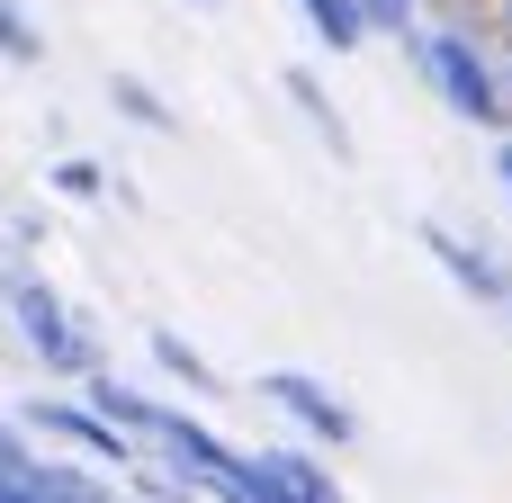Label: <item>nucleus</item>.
I'll list each match as a JSON object with an SVG mask.
<instances>
[{
  "instance_id": "nucleus-3",
  "label": "nucleus",
  "mask_w": 512,
  "mask_h": 503,
  "mask_svg": "<svg viewBox=\"0 0 512 503\" xmlns=\"http://www.w3.org/2000/svg\"><path fill=\"white\" fill-rule=\"evenodd\" d=\"M9 414H18L54 459H81V468H99V477H135V468H144V450H135L81 387H36V396H18Z\"/></svg>"
},
{
  "instance_id": "nucleus-6",
  "label": "nucleus",
  "mask_w": 512,
  "mask_h": 503,
  "mask_svg": "<svg viewBox=\"0 0 512 503\" xmlns=\"http://www.w3.org/2000/svg\"><path fill=\"white\" fill-rule=\"evenodd\" d=\"M243 468L270 486V503H342L333 459H324V450H306V441H261V450H243Z\"/></svg>"
},
{
  "instance_id": "nucleus-20",
  "label": "nucleus",
  "mask_w": 512,
  "mask_h": 503,
  "mask_svg": "<svg viewBox=\"0 0 512 503\" xmlns=\"http://www.w3.org/2000/svg\"><path fill=\"white\" fill-rule=\"evenodd\" d=\"M189 9H225V0H189Z\"/></svg>"
},
{
  "instance_id": "nucleus-13",
  "label": "nucleus",
  "mask_w": 512,
  "mask_h": 503,
  "mask_svg": "<svg viewBox=\"0 0 512 503\" xmlns=\"http://www.w3.org/2000/svg\"><path fill=\"white\" fill-rule=\"evenodd\" d=\"M117 495H126V503H207L180 468H162V459H144L135 477H117Z\"/></svg>"
},
{
  "instance_id": "nucleus-19",
  "label": "nucleus",
  "mask_w": 512,
  "mask_h": 503,
  "mask_svg": "<svg viewBox=\"0 0 512 503\" xmlns=\"http://www.w3.org/2000/svg\"><path fill=\"white\" fill-rule=\"evenodd\" d=\"M495 180H504V198H512V135L495 144Z\"/></svg>"
},
{
  "instance_id": "nucleus-12",
  "label": "nucleus",
  "mask_w": 512,
  "mask_h": 503,
  "mask_svg": "<svg viewBox=\"0 0 512 503\" xmlns=\"http://www.w3.org/2000/svg\"><path fill=\"white\" fill-rule=\"evenodd\" d=\"M45 189H54V198H81V207H90V198H108V189H117V171H108V162H90V153H63V162L45 171Z\"/></svg>"
},
{
  "instance_id": "nucleus-5",
  "label": "nucleus",
  "mask_w": 512,
  "mask_h": 503,
  "mask_svg": "<svg viewBox=\"0 0 512 503\" xmlns=\"http://www.w3.org/2000/svg\"><path fill=\"white\" fill-rule=\"evenodd\" d=\"M261 405L288 414L306 450H351L360 441V405L333 378H315V369H261Z\"/></svg>"
},
{
  "instance_id": "nucleus-17",
  "label": "nucleus",
  "mask_w": 512,
  "mask_h": 503,
  "mask_svg": "<svg viewBox=\"0 0 512 503\" xmlns=\"http://www.w3.org/2000/svg\"><path fill=\"white\" fill-rule=\"evenodd\" d=\"M360 18H369V36H396L405 45L423 27V0H360Z\"/></svg>"
},
{
  "instance_id": "nucleus-4",
  "label": "nucleus",
  "mask_w": 512,
  "mask_h": 503,
  "mask_svg": "<svg viewBox=\"0 0 512 503\" xmlns=\"http://www.w3.org/2000/svg\"><path fill=\"white\" fill-rule=\"evenodd\" d=\"M414 234H423V252L450 270V288H459L477 315L512 324V252L504 243H486V234H468V225H441V216H423Z\"/></svg>"
},
{
  "instance_id": "nucleus-9",
  "label": "nucleus",
  "mask_w": 512,
  "mask_h": 503,
  "mask_svg": "<svg viewBox=\"0 0 512 503\" xmlns=\"http://www.w3.org/2000/svg\"><path fill=\"white\" fill-rule=\"evenodd\" d=\"M144 360H153V369H162V378H171L180 396H198V405H207V396H225L216 360H207V351H198L189 333H171V324H153V333H144Z\"/></svg>"
},
{
  "instance_id": "nucleus-1",
  "label": "nucleus",
  "mask_w": 512,
  "mask_h": 503,
  "mask_svg": "<svg viewBox=\"0 0 512 503\" xmlns=\"http://www.w3.org/2000/svg\"><path fill=\"white\" fill-rule=\"evenodd\" d=\"M405 63L423 72V90L459 117V126H477V135H512V72L504 54L486 45V36H468V27H414L405 36Z\"/></svg>"
},
{
  "instance_id": "nucleus-16",
  "label": "nucleus",
  "mask_w": 512,
  "mask_h": 503,
  "mask_svg": "<svg viewBox=\"0 0 512 503\" xmlns=\"http://www.w3.org/2000/svg\"><path fill=\"white\" fill-rule=\"evenodd\" d=\"M495 9H504V0H423V27H468V36H486Z\"/></svg>"
},
{
  "instance_id": "nucleus-21",
  "label": "nucleus",
  "mask_w": 512,
  "mask_h": 503,
  "mask_svg": "<svg viewBox=\"0 0 512 503\" xmlns=\"http://www.w3.org/2000/svg\"><path fill=\"white\" fill-rule=\"evenodd\" d=\"M117 503H126V495H117Z\"/></svg>"
},
{
  "instance_id": "nucleus-14",
  "label": "nucleus",
  "mask_w": 512,
  "mask_h": 503,
  "mask_svg": "<svg viewBox=\"0 0 512 503\" xmlns=\"http://www.w3.org/2000/svg\"><path fill=\"white\" fill-rule=\"evenodd\" d=\"M0 63H45V27L27 18V0H0Z\"/></svg>"
},
{
  "instance_id": "nucleus-2",
  "label": "nucleus",
  "mask_w": 512,
  "mask_h": 503,
  "mask_svg": "<svg viewBox=\"0 0 512 503\" xmlns=\"http://www.w3.org/2000/svg\"><path fill=\"white\" fill-rule=\"evenodd\" d=\"M0 306H9V324H18V342H27V360L45 369V387H90V378L108 369L99 324L72 315V297H63L36 261H0Z\"/></svg>"
},
{
  "instance_id": "nucleus-7",
  "label": "nucleus",
  "mask_w": 512,
  "mask_h": 503,
  "mask_svg": "<svg viewBox=\"0 0 512 503\" xmlns=\"http://www.w3.org/2000/svg\"><path fill=\"white\" fill-rule=\"evenodd\" d=\"M0 503H117V477H99V468H81V459H54V450H45V468H36V477H18V486H0Z\"/></svg>"
},
{
  "instance_id": "nucleus-11",
  "label": "nucleus",
  "mask_w": 512,
  "mask_h": 503,
  "mask_svg": "<svg viewBox=\"0 0 512 503\" xmlns=\"http://www.w3.org/2000/svg\"><path fill=\"white\" fill-rule=\"evenodd\" d=\"M297 18L315 27V45H324V54H360V45H369L360 0H297Z\"/></svg>"
},
{
  "instance_id": "nucleus-18",
  "label": "nucleus",
  "mask_w": 512,
  "mask_h": 503,
  "mask_svg": "<svg viewBox=\"0 0 512 503\" xmlns=\"http://www.w3.org/2000/svg\"><path fill=\"white\" fill-rule=\"evenodd\" d=\"M207 503H270V486H261L252 468H234V477H216V486H207Z\"/></svg>"
},
{
  "instance_id": "nucleus-15",
  "label": "nucleus",
  "mask_w": 512,
  "mask_h": 503,
  "mask_svg": "<svg viewBox=\"0 0 512 503\" xmlns=\"http://www.w3.org/2000/svg\"><path fill=\"white\" fill-rule=\"evenodd\" d=\"M45 468V441L18 423V414H0V486H18V477H36Z\"/></svg>"
},
{
  "instance_id": "nucleus-10",
  "label": "nucleus",
  "mask_w": 512,
  "mask_h": 503,
  "mask_svg": "<svg viewBox=\"0 0 512 503\" xmlns=\"http://www.w3.org/2000/svg\"><path fill=\"white\" fill-rule=\"evenodd\" d=\"M108 108H117L126 126H144V135H180V108H171L144 72H108Z\"/></svg>"
},
{
  "instance_id": "nucleus-8",
  "label": "nucleus",
  "mask_w": 512,
  "mask_h": 503,
  "mask_svg": "<svg viewBox=\"0 0 512 503\" xmlns=\"http://www.w3.org/2000/svg\"><path fill=\"white\" fill-rule=\"evenodd\" d=\"M279 90H288V108H297V117L315 126V144H324L333 162H360V144H351V117L333 108V90H324V81H315L306 63H288V72H279Z\"/></svg>"
}]
</instances>
